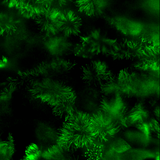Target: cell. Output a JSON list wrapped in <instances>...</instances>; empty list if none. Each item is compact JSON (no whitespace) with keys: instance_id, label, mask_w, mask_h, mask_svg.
Listing matches in <instances>:
<instances>
[{"instance_id":"obj_14","label":"cell","mask_w":160,"mask_h":160,"mask_svg":"<svg viewBox=\"0 0 160 160\" xmlns=\"http://www.w3.org/2000/svg\"><path fill=\"white\" fill-rule=\"evenodd\" d=\"M141 69L156 70L159 69V50L154 47L146 46L140 59Z\"/></svg>"},{"instance_id":"obj_23","label":"cell","mask_w":160,"mask_h":160,"mask_svg":"<svg viewBox=\"0 0 160 160\" xmlns=\"http://www.w3.org/2000/svg\"><path fill=\"white\" fill-rule=\"evenodd\" d=\"M135 126L141 132L144 133L145 136L148 137L149 132L148 124L146 122H138L134 124Z\"/></svg>"},{"instance_id":"obj_11","label":"cell","mask_w":160,"mask_h":160,"mask_svg":"<svg viewBox=\"0 0 160 160\" xmlns=\"http://www.w3.org/2000/svg\"><path fill=\"white\" fill-rule=\"evenodd\" d=\"M111 0H76L74 4L78 11L91 17L104 13Z\"/></svg>"},{"instance_id":"obj_17","label":"cell","mask_w":160,"mask_h":160,"mask_svg":"<svg viewBox=\"0 0 160 160\" xmlns=\"http://www.w3.org/2000/svg\"><path fill=\"white\" fill-rule=\"evenodd\" d=\"M85 148L84 157L87 160H99L102 159L105 149L103 143L97 141L95 142V141L90 146Z\"/></svg>"},{"instance_id":"obj_25","label":"cell","mask_w":160,"mask_h":160,"mask_svg":"<svg viewBox=\"0 0 160 160\" xmlns=\"http://www.w3.org/2000/svg\"><path fill=\"white\" fill-rule=\"evenodd\" d=\"M55 1H57L60 5H63L67 4L71 0H55Z\"/></svg>"},{"instance_id":"obj_10","label":"cell","mask_w":160,"mask_h":160,"mask_svg":"<svg viewBox=\"0 0 160 160\" xmlns=\"http://www.w3.org/2000/svg\"><path fill=\"white\" fill-rule=\"evenodd\" d=\"M45 46L48 52L56 57H63L72 53L73 45L68 37L63 34L49 37Z\"/></svg>"},{"instance_id":"obj_19","label":"cell","mask_w":160,"mask_h":160,"mask_svg":"<svg viewBox=\"0 0 160 160\" xmlns=\"http://www.w3.org/2000/svg\"><path fill=\"white\" fill-rule=\"evenodd\" d=\"M112 146L113 150L118 153H124L132 148L131 147L126 141L120 138L115 139Z\"/></svg>"},{"instance_id":"obj_4","label":"cell","mask_w":160,"mask_h":160,"mask_svg":"<svg viewBox=\"0 0 160 160\" xmlns=\"http://www.w3.org/2000/svg\"><path fill=\"white\" fill-rule=\"evenodd\" d=\"M76 62L56 57L43 62L32 69L22 72L20 75L24 79L50 78L67 73L73 70L77 65Z\"/></svg>"},{"instance_id":"obj_18","label":"cell","mask_w":160,"mask_h":160,"mask_svg":"<svg viewBox=\"0 0 160 160\" xmlns=\"http://www.w3.org/2000/svg\"><path fill=\"white\" fill-rule=\"evenodd\" d=\"M128 108L126 106H123L120 108L113 117L119 124L122 129H125L129 126L128 120Z\"/></svg>"},{"instance_id":"obj_24","label":"cell","mask_w":160,"mask_h":160,"mask_svg":"<svg viewBox=\"0 0 160 160\" xmlns=\"http://www.w3.org/2000/svg\"><path fill=\"white\" fill-rule=\"evenodd\" d=\"M153 114L157 119L159 121V106H157L153 111Z\"/></svg>"},{"instance_id":"obj_15","label":"cell","mask_w":160,"mask_h":160,"mask_svg":"<svg viewBox=\"0 0 160 160\" xmlns=\"http://www.w3.org/2000/svg\"><path fill=\"white\" fill-rule=\"evenodd\" d=\"M148 107L144 102L138 101L129 110L128 120L130 126L138 122H146L149 117Z\"/></svg>"},{"instance_id":"obj_2","label":"cell","mask_w":160,"mask_h":160,"mask_svg":"<svg viewBox=\"0 0 160 160\" xmlns=\"http://www.w3.org/2000/svg\"><path fill=\"white\" fill-rule=\"evenodd\" d=\"M29 92L33 97L50 106L69 98L75 92L62 81L50 78L29 80Z\"/></svg>"},{"instance_id":"obj_20","label":"cell","mask_w":160,"mask_h":160,"mask_svg":"<svg viewBox=\"0 0 160 160\" xmlns=\"http://www.w3.org/2000/svg\"><path fill=\"white\" fill-rule=\"evenodd\" d=\"M72 53L76 57L87 59H92L95 56L87 51L80 43L73 45Z\"/></svg>"},{"instance_id":"obj_6","label":"cell","mask_w":160,"mask_h":160,"mask_svg":"<svg viewBox=\"0 0 160 160\" xmlns=\"http://www.w3.org/2000/svg\"><path fill=\"white\" fill-rule=\"evenodd\" d=\"M144 49L142 44L139 41L123 38L116 41L107 56L115 61H134L140 59Z\"/></svg>"},{"instance_id":"obj_12","label":"cell","mask_w":160,"mask_h":160,"mask_svg":"<svg viewBox=\"0 0 160 160\" xmlns=\"http://www.w3.org/2000/svg\"><path fill=\"white\" fill-rule=\"evenodd\" d=\"M124 105L121 95L118 94L109 95H103L100 101L99 111L113 117Z\"/></svg>"},{"instance_id":"obj_8","label":"cell","mask_w":160,"mask_h":160,"mask_svg":"<svg viewBox=\"0 0 160 160\" xmlns=\"http://www.w3.org/2000/svg\"><path fill=\"white\" fill-rule=\"evenodd\" d=\"M62 12L51 6L34 18L39 32L48 37L54 36L59 32V23Z\"/></svg>"},{"instance_id":"obj_9","label":"cell","mask_w":160,"mask_h":160,"mask_svg":"<svg viewBox=\"0 0 160 160\" xmlns=\"http://www.w3.org/2000/svg\"><path fill=\"white\" fill-rule=\"evenodd\" d=\"M82 26L80 17L71 10L62 12L59 23V32L66 37L78 36Z\"/></svg>"},{"instance_id":"obj_5","label":"cell","mask_w":160,"mask_h":160,"mask_svg":"<svg viewBox=\"0 0 160 160\" xmlns=\"http://www.w3.org/2000/svg\"><path fill=\"white\" fill-rule=\"evenodd\" d=\"M89 127L95 140L102 143L112 140L122 129L113 117L99 111L90 116Z\"/></svg>"},{"instance_id":"obj_16","label":"cell","mask_w":160,"mask_h":160,"mask_svg":"<svg viewBox=\"0 0 160 160\" xmlns=\"http://www.w3.org/2000/svg\"><path fill=\"white\" fill-rule=\"evenodd\" d=\"M76 98V93H75L69 98L51 106L53 115L61 118L67 117L74 111Z\"/></svg>"},{"instance_id":"obj_7","label":"cell","mask_w":160,"mask_h":160,"mask_svg":"<svg viewBox=\"0 0 160 160\" xmlns=\"http://www.w3.org/2000/svg\"><path fill=\"white\" fill-rule=\"evenodd\" d=\"M81 78L89 86L98 87L112 74L105 62L99 60L91 61L82 66Z\"/></svg>"},{"instance_id":"obj_22","label":"cell","mask_w":160,"mask_h":160,"mask_svg":"<svg viewBox=\"0 0 160 160\" xmlns=\"http://www.w3.org/2000/svg\"><path fill=\"white\" fill-rule=\"evenodd\" d=\"M149 135L152 134L159 138V124L156 120H151L148 124Z\"/></svg>"},{"instance_id":"obj_3","label":"cell","mask_w":160,"mask_h":160,"mask_svg":"<svg viewBox=\"0 0 160 160\" xmlns=\"http://www.w3.org/2000/svg\"><path fill=\"white\" fill-rule=\"evenodd\" d=\"M80 43L95 55L107 56L117 39L102 28H93L79 36Z\"/></svg>"},{"instance_id":"obj_21","label":"cell","mask_w":160,"mask_h":160,"mask_svg":"<svg viewBox=\"0 0 160 160\" xmlns=\"http://www.w3.org/2000/svg\"><path fill=\"white\" fill-rule=\"evenodd\" d=\"M41 155V151L36 144H32L27 147L26 151V157L28 160H36L39 158Z\"/></svg>"},{"instance_id":"obj_13","label":"cell","mask_w":160,"mask_h":160,"mask_svg":"<svg viewBox=\"0 0 160 160\" xmlns=\"http://www.w3.org/2000/svg\"><path fill=\"white\" fill-rule=\"evenodd\" d=\"M19 23V20L13 13L0 12V36H12L18 30Z\"/></svg>"},{"instance_id":"obj_1","label":"cell","mask_w":160,"mask_h":160,"mask_svg":"<svg viewBox=\"0 0 160 160\" xmlns=\"http://www.w3.org/2000/svg\"><path fill=\"white\" fill-rule=\"evenodd\" d=\"M90 116L86 112L74 111L65 118L57 133L59 146L73 151L92 144L95 138L89 127Z\"/></svg>"}]
</instances>
